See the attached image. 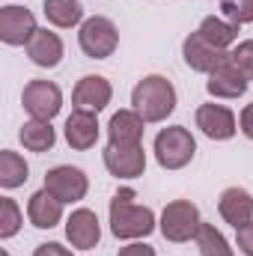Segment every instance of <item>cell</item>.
Segmentation results:
<instances>
[{
	"instance_id": "1",
	"label": "cell",
	"mask_w": 253,
	"mask_h": 256,
	"mask_svg": "<svg viewBox=\"0 0 253 256\" xmlns=\"http://www.w3.org/2000/svg\"><path fill=\"white\" fill-rule=\"evenodd\" d=\"M137 194L131 188H120L110 200V232L122 242H137L146 238L158 230V218L149 206L134 202Z\"/></svg>"
},
{
	"instance_id": "2",
	"label": "cell",
	"mask_w": 253,
	"mask_h": 256,
	"mask_svg": "<svg viewBox=\"0 0 253 256\" xmlns=\"http://www.w3.org/2000/svg\"><path fill=\"white\" fill-rule=\"evenodd\" d=\"M176 86L164 74H146L131 90V108L143 116V122H164L176 110Z\"/></svg>"
},
{
	"instance_id": "3",
	"label": "cell",
	"mask_w": 253,
	"mask_h": 256,
	"mask_svg": "<svg viewBox=\"0 0 253 256\" xmlns=\"http://www.w3.org/2000/svg\"><path fill=\"white\" fill-rule=\"evenodd\" d=\"M196 155V140L185 126L161 128L155 137V161L164 170H182Z\"/></svg>"
},
{
	"instance_id": "4",
	"label": "cell",
	"mask_w": 253,
	"mask_h": 256,
	"mask_svg": "<svg viewBox=\"0 0 253 256\" xmlns=\"http://www.w3.org/2000/svg\"><path fill=\"white\" fill-rule=\"evenodd\" d=\"M202 218H200V208L190 202V200H173L164 206L161 212V220H158V230L167 242L173 244H185L190 238H196V230H200Z\"/></svg>"
},
{
	"instance_id": "5",
	"label": "cell",
	"mask_w": 253,
	"mask_h": 256,
	"mask_svg": "<svg viewBox=\"0 0 253 256\" xmlns=\"http://www.w3.org/2000/svg\"><path fill=\"white\" fill-rule=\"evenodd\" d=\"M78 45H80V51H84L90 60H108V57L116 51V45H120V30H116V24H114L110 18L92 15V18H86V21L80 24V30H78Z\"/></svg>"
},
{
	"instance_id": "6",
	"label": "cell",
	"mask_w": 253,
	"mask_h": 256,
	"mask_svg": "<svg viewBox=\"0 0 253 256\" xmlns=\"http://www.w3.org/2000/svg\"><path fill=\"white\" fill-rule=\"evenodd\" d=\"M21 104H24V110H27L33 120H48V122H51V120L60 114V108H63V92H60V86H57L54 80L36 78V80H30V84L24 86Z\"/></svg>"
},
{
	"instance_id": "7",
	"label": "cell",
	"mask_w": 253,
	"mask_h": 256,
	"mask_svg": "<svg viewBox=\"0 0 253 256\" xmlns=\"http://www.w3.org/2000/svg\"><path fill=\"white\" fill-rule=\"evenodd\" d=\"M45 188L54 194L63 206H72V202H80L86 191H90V179L80 167H72V164H60L54 170L45 173Z\"/></svg>"
},
{
	"instance_id": "8",
	"label": "cell",
	"mask_w": 253,
	"mask_h": 256,
	"mask_svg": "<svg viewBox=\"0 0 253 256\" xmlns=\"http://www.w3.org/2000/svg\"><path fill=\"white\" fill-rule=\"evenodd\" d=\"M36 30H39L36 27V15L30 9L15 6V3H9V6L0 9V42L3 45H12V48L27 45Z\"/></svg>"
},
{
	"instance_id": "9",
	"label": "cell",
	"mask_w": 253,
	"mask_h": 256,
	"mask_svg": "<svg viewBox=\"0 0 253 256\" xmlns=\"http://www.w3.org/2000/svg\"><path fill=\"white\" fill-rule=\"evenodd\" d=\"M114 98V86L104 74H84L74 90H72V104L74 110H90V114H102Z\"/></svg>"
},
{
	"instance_id": "10",
	"label": "cell",
	"mask_w": 253,
	"mask_h": 256,
	"mask_svg": "<svg viewBox=\"0 0 253 256\" xmlns=\"http://www.w3.org/2000/svg\"><path fill=\"white\" fill-rule=\"evenodd\" d=\"M102 158H104L108 173L116 176V179H137V176H143V170H146L143 143H140V146H114V143H108V149H104Z\"/></svg>"
},
{
	"instance_id": "11",
	"label": "cell",
	"mask_w": 253,
	"mask_h": 256,
	"mask_svg": "<svg viewBox=\"0 0 253 256\" xmlns=\"http://www.w3.org/2000/svg\"><path fill=\"white\" fill-rule=\"evenodd\" d=\"M182 57H185V63H188L190 72L212 74L220 63H226V60H230V51H220V48L208 45V42L194 30L190 36H185V42H182Z\"/></svg>"
},
{
	"instance_id": "12",
	"label": "cell",
	"mask_w": 253,
	"mask_h": 256,
	"mask_svg": "<svg viewBox=\"0 0 253 256\" xmlns=\"http://www.w3.org/2000/svg\"><path fill=\"white\" fill-rule=\"evenodd\" d=\"M66 238L78 250H92L102 242V224L92 208H74L66 220Z\"/></svg>"
},
{
	"instance_id": "13",
	"label": "cell",
	"mask_w": 253,
	"mask_h": 256,
	"mask_svg": "<svg viewBox=\"0 0 253 256\" xmlns=\"http://www.w3.org/2000/svg\"><path fill=\"white\" fill-rule=\"evenodd\" d=\"M196 128L208 137V140H230L236 137L238 122H236V114L226 108V104H200L196 108Z\"/></svg>"
},
{
	"instance_id": "14",
	"label": "cell",
	"mask_w": 253,
	"mask_h": 256,
	"mask_svg": "<svg viewBox=\"0 0 253 256\" xmlns=\"http://www.w3.org/2000/svg\"><path fill=\"white\" fill-rule=\"evenodd\" d=\"M24 48H27L30 63L39 68H57L63 63V39L57 33H51L48 27H39Z\"/></svg>"
},
{
	"instance_id": "15",
	"label": "cell",
	"mask_w": 253,
	"mask_h": 256,
	"mask_svg": "<svg viewBox=\"0 0 253 256\" xmlns=\"http://www.w3.org/2000/svg\"><path fill=\"white\" fill-rule=\"evenodd\" d=\"M66 143L78 152H86L96 146L98 140V114H90V110H72L68 120H66Z\"/></svg>"
},
{
	"instance_id": "16",
	"label": "cell",
	"mask_w": 253,
	"mask_h": 256,
	"mask_svg": "<svg viewBox=\"0 0 253 256\" xmlns=\"http://www.w3.org/2000/svg\"><path fill=\"white\" fill-rule=\"evenodd\" d=\"M248 84H250V80L226 60V63H220L212 74H208L206 90H208L212 98H242V96L248 92Z\"/></svg>"
},
{
	"instance_id": "17",
	"label": "cell",
	"mask_w": 253,
	"mask_h": 256,
	"mask_svg": "<svg viewBox=\"0 0 253 256\" xmlns=\"http://www.w3.org/2000/svg\"><path fill=\"white\" fill-rule=\"evenodd\" d=\"M218 212H220V218L230 224V226H236V230H242L244 224H250L253 220V194L244 191V188H226V191L218 196Z\"/></svg>"
},
{
	"instance_id": "18",
	"label": "cell",
	"mask_w": 253,
	"mask_h": 256,
	"mask_svg": "<svg viewBox=\"0 0 253 256\" xmlns=\"http://www.w3.org/2000/svg\"><path fill=\"white\" fill-rule=\"evenodd\" d=\"M143 131H146V122H143V116L134 108L131 110H120L108 122V143H114V146H140L143 143Z\"/></svg>"
},
{
	"instance_id": "19",
	"label": "cell",
	"mask_w": 253,
	"mask_h": 256,
	"mask_svg": "<svg viewBox=\"0 0 253 256\" xmlns=\"http://www.w3.org/2000/svg\"><path fill=\"white\" fill-rule=\"evenodd\" d=\"M27 218L36 230H54L63 220V202L48 188H42L27 200Z\"/></svg>"
},
{
	"instance_id": "20",
	"label": "cell",
	"mask_w": 253,
	"mask_h": 256,
	"mask_svg": "<svg viewBox=\"0 0 253 256\" xmlns=\"http://www.w3.org/2000/svg\"><path fill=\"white\" fill-rule=\"evenodd\" d=\"M196 33H200L208 45H214V48H220V51H230L232 45H238V24H232V21H226V18H218V15L202 18L200 27H196Z\"/></svg>"
},
{
	"instance_id": "21",
	"label": "cell",
	"mask_w": 253,
	"mask_h": 256,
	"mask_svg": "<svg viewBox=\"0 0 253 256\" xmlns=\"http://www.w3.org/2000/svg\"><path fill=\"white\" fill-rule=\"evenodd\" d=\"M18 140L24 143L27 152H48L57 143V131H54V126L48 120H33L30 116L18 131Z\"/></svg>"
},
{
	"instance_id": "22",
	"label": "cell",
	"mask_w": 253,
	"mask_h": 256,
	"mask_svg": "<svg viewBox=\"0 0 253 256\" xmlns=\"http://www.w3.org/2000/svg\"><path fill=\"white\" fill-rule=\"evenodd\" d=\"M42 12H45L48 24H54L60 30L84 24V3L80 0H45L42 3Z\"/></svg>"
},
{
	"instance_id": "23",
	"label": "cell",
	"mask_w": 253,
	"mask_h": 256,
	"mask_svg": "<svg viewBox=\"0 0 253 256\" xmlns=\"http://www.w3.org/2000/svg\"><path fill=\"white\" fill-rule=\"evenodd\" d=\"M27 176H30L27 161H24L18 152L3 149V152H0V188H3V191H15V188H21V185L27 182Z\"/></svg>"
},
{
	"instance_id": "24",
	"label": "cell",
	"mask_w": 253,
	"mask_h": 256,
	"mask_svg": "<svg viewBox=\"0 0 253 256\" xmlns=\"http://www.w3.org/2000/svg\"><path fill=\"white\" fill-rule=\"evenodd\" d=\"M196 248H200V256H232V248H230V242L224 238V232L218 230V226H212V224H200V230H196Z\"/></svg>"
},
{
	"instance_id": "25",
	"label": "cell",
	"mask_w": 253,
	"mask_h": 256,
	"mask_svg": "<svg viewBox=\"0 0 253 256\" xmlns=\"http://www.w3.org/2000/svg\"><path fill=\"white\" fill-rule=\"evenodd\" d=\"M21 224H24V214H21L18 202L12 196H0V238L6 242V238L18 236Z\"/></svg>"
},
{
	"instance_id": "26",
	"label": "cell",
	"mask_w": 253,
	"mask_h": 256,
	"mask_svg": "<svg viewBox=\"0 0 253 256\" xmlns=\"http://www.w3.org/2000/svg\"><path fill=\"white\" fill-rule=\"evenodd\" d=\"M220 12L226 21L244 27V24H253V0H220Z\"/></svg>"
},
{
	"instance_id": "27",
	"label": "cell",
	"mask_w": 253,
	"mask_h": 256,
	"mask_svg": "<svg viewBox=\"0 0 253 256\" xmlns=\"http://www.w3.org/2000/svg\"><path fill=\"white\" fill-rule=\"evenodd\" d=\"M230 63L236 66L248 80H253V39H244V42L232 45V51H230Z\"/></svg>"
},
{
	"instance_id": "28",
	"label": "cell",
	"mask_w": 253,
	"mask_h": 256,
	"mask_svg": "<svg viewBox=\"0 0 253 256\" xmlns=\"http://www.w3.org/2000/svg\"><path fill=\"white\" fill-rule=\"evenodd\" d=\"M236 244L244 256H253V220L244 224L242 230H236Z\"/></svg>"
},
{
	"instance_id": "29",
	"label": "cell",
	"mask_w": 253,
	"mask_h": 256,
	"mask_svg": "<svg viewBox=\"0 0 253 256\" xmlns=\"http://www.w3.org/2000/svg\"><path fill=\"white\" fill-rule=\"evenodd\" d=\"M116 256H155V248L146 244V242H131V244H126V248H120Z\"/></svg>"
},
{
	"instance_id": "30",
	"label": "cell",
	"mask_w": 253,
	"mask_h": 256,
	"mask_svg": "<svg viewBox=\"0 0 253 256\" xmlns=\"http://www.w3.org/2000/svg\"><path fill=\"white\" fill-rule=\"evenodd\" d=\"M238 131L248 140H253V104H244L242 108V114H238Z\"/></svg>"
},
{
	"instance_id": "31",
	"label": "cell",
	"mask_w": 253,
	"mask_h": 256,
	"mask_svg": "<svg viewBox=\"0 0 253 256\" xmlns=\"http://www.w3.org/2000/svg\"><path fill=\"white\" fill-rule=\"evenodd\" d=\"M33 256H74V254L68 248H63V244H57V242H48V244H39L33 250Z\"/></svg>"
},
{
	"instance_id": "32",
	"label": "cell",
	"mask_w": 253,
	"mask_h": 256,
	"mask_svg": "<svg viewBox=\"0 0 253 256\" xmlns=\"http://www.w3.org/2000/svg\"><path fill=\"white\" fill-rule=\"evenodd\" d=\"M0 256H9V254H6V250H3V254H0Z\"/></svg>"
}]
</instances>
